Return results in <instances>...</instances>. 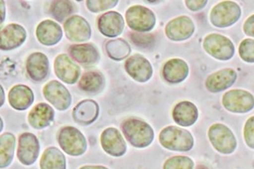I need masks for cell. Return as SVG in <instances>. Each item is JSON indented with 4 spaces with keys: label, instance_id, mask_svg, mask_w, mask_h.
Listing matches in <instances>:
<instances>
[{
    "label": "cell",
    "instance_id": "1",
    "mask_svg": "<svg viewBox=\"0 0 254 169\" xmlns=\"http://www.w3.org/2000/svg\"><path fill=\"white\" fill-rule=\"evenodd\" d=\"M122 130L127 140L135 148L148 147L155 138V132L151 125L137 118H129L124 121Z\"/></svg>",
    "mask_w": 254,
    "mask_h": 169
},
{
    "label": "cell",
    "instance_id": "2",
    "mask_svg": "<svg viewBox=\"0 0 254 169\" xmlns=\"http://www.w3.org/2000/svg\"><path fill=\"white\" fill-rule=\"evenodd\" d=\"M159 142L165 149L181 152H189L194 144L193 136L190 131L173 125L160 132Z\"/></svg>",
    "mask_w": 254,
    "mask_h": 169
},
{
    "label": "cell",
    "instance_id": "3",
    "mask_svg": "<svg viewBox=\"0 0 254 169\" xmlns=\"http://www.w3.org/2000/svg\"><path fill=\"white\" fill-rule=\"evenodd\" d=\"M58 142L61 149L70 156H81L87 150L85 137L75 127L62 128L59 132Z\"/></svg>",
    "mask_w": 254,
    "mask_h": 169
},
{
    "label": "cell",
    "instance_id": "4",
    "mask_svg": "<svg viewBox=\"0 0 254 169\" xmlns=\"http://www.w3.org/2000/svg\"><path fill=\"white\" fill-rule=\"evenodd\" d=\"M208 136L215 150L220 154L230 155L237 149V141L230 128L222 123H215L209 128Z\"/></svg>",
    "mask_w": 254,
    "mask_h": 169
},
{
    "label": "cell",
    "instance_id": "5",
    "mask_svg": "<svg viewBox=\"0 0 254 169\" xmlns=\"http://www.w3.org/2000/svg\"><path fill=\"white\" fill-rule=\"evenodd\" d=\"M241 15V8L237 3L224 1L213 7L210 13V20L213 26L226 28L235 24Z\"/></svg>",
    "mask_w": 254,
    "mask_h": 169
},
{
    "label": "cell",
    "instance_id": "6",
    "mask_svg": "<svg viewBox=\"0 0 254 169\" xmlns=\"http://www.w3.org/2000/svg\"><path fill=\"white\" fill-rule=\"evenodd\" d=\"M203 47L206 53L219 61H229L235 53L232 41L217 33L210 34L204 38Z\"/></svg>",
    "mask_w": 254,
    "mask_h": 169
},
{
    "label": "cell",
    "instance_id": "7",
    "mask_svg": "<svg viewBox=\"0 0 254 169\" xmlns=\"http://www.w3.org/2000/svg\"><path fill=\"white\" fill-rule=\"evenodd\" d=\"M127 24L130 29L139 33H147L155 27L156 16L153 11L141 5L131 6L126 13Z\"/></svg>",
    "mask_w": 254,
    "mask_h": 169
},
{
    "label": "cell",
    "instance_id": "8",
    "mask_svg": "<svg viewBox=\"0 0 254 169\" xmlns=\"http://www.w3.org/2000/svg\"><path fill=\"white\" fill-rule=\"evenodd\" d=\"M222 102L224 108L231 113H246L254 108V96L248 91L234 89L224 93Z\"/></svg>",
    "mask_w": 254,
    "mask_h": 169
},
{
    "label": "cell",
    "instance_id": "9",
    "mask_svg": "<svg viewBox=\"0 0 254 169\" xmlns=\"http://www.w3.org/2000/svg\"><path fill=\"white\" fill-rule=\"evenodd\" d=\"M44 97L50 103L60 111H65L69 108L72 102L71 93L60 82H49L43 88Z\"/></svg>",
    "mask_w": 254,
    "mask_h": 169
},
{
    "label": "cell",
    "instance_id": "10",
    "mask_svg": "<svg viewBox=\"0 0 254 169\" xmlns=\"http://www.w3.org/2000/svg\"><path fill=\"white\" fill-rule=\"evenodd\" d=\"M39 141L33 134L26 132L20 135L17 156L20 163L24 166H31L35 163L39 156Z\"/></svg>",
    "mask_w": 254,
    "mask_h": 169
},
{
    "label": "cell",
    "instance_id": "11",
    "mask_svg": "<svg viewBox=\"0 0 254 169\" xmlns=\"http://www.w3.org/2000/svg\"><path fill=\"white\" fill-rule=\"evenodd\" d=\"M195 31L193 21L188 16H180L168 22L165 35L174 42L185 41L191 37Z\"/></svg>",
    "mask_w": 254,
    "mask_h": 169
},
{
    "label": "cell",
    "instance_id": "12",
    "mask_svg": "<svg viewBox=\"0 0 254 169\" xmlns=\"http://www.w3.org/2000/svg\"><path fill=\"white\" fill-rule=\"evenodd\" d=\"M125 69L136 82L145 83L151 79L153 69L151 64L140 54H135L127 59Z\"/></svg>",
    "mask_w": 254,
    "mask_h": 169
},
{
    "label": "cell",
    "instance_id": "13",
    "mask_svg": "<svg viewBox=\"0 0 254 169\" xmlns=\"http://www.w3.org/2000/svg\"><path fill=\"white\" fill-rule=\"evenodd\" d=\"M64 29L68 40L73 42H87L92 36V29L87 20L79 15H73L65 20Z\"/></svg>",
    "mask_w": 254,
    "mask_h": 169
},
{
    "label": "cell",
    "instance_id": "14",
    "mask_svg": "<svg viewBox=\"0 0 254 169\" xmlns=\"http://www.w3.org/2000/svg\"><path fill=\"white\" fill-rule=\"evenodd\" d=\"M101 143L104 152L111 156L120 157L127 152L126 141L116 128L110 127L104 130L101 136Z\"/></svg>",
    "mask_w": 254,
    "mask_h": 169
},
{
    "label": "cell",
    "instance_id": "15",
    "mask_svg": "<svg viewBox=\"0 0 254 169\" xmlns=\"http://www.w3.org/2000/svg\"><path fill=\"white\" fill-rule=\"evenodd\" d=\"M56 75L61 81L67 84H74L80 76L81 70L66 54L59 55L54 61Z\"/></svg>",
    "mask_w": 254,
    "mask_h": 169
},
{
    "label": "cell",
    "instance_id": "16",
    "mask_svg": "<svg viewBox=\"0 0 254 169\" xmlns=\"http://www.w3.org/2000/svg\"><path fill=\"white\" fill-rule=\"evenodd\" d=\"M237 73L231 68H225L212 73L206 78L205 87L209 92L218 93L233 85L237 80Z\"/></svg>",
    "mask_w": 254,
    "mask_h": 169
},
{
    "label": "cell",
    "instance_id": "17",
    "mask_svg": "<svg viewBox=\"0 0 254 169\" xmlns=\"http://www.w3.org/2000/svg\"><path fill=\"white\" fill-rule=\"evenodd\" d=\"M99 30L108 38H115L123 33L125 21L123 16L115 11L102 15L98 19Z\"/></svg>",
    "mask_w": 254,
    "mask_h": 169
},
{
    "label": "cell",
    "instance_id": "18",
    "mask_svg": "<svg viewBox=\"0 0 254 169\" xmlns=\"http://www.w3.org/2000/svg\"><path fill=\"white\" fill-rule=\"evenodd\" d=\"M189 72V66L187 62L175 58L168 61L163 66L162 75L168 83L178 84L187 79Z\"/></svg>",
    "mask_w": 254,
    "mask_h": 169
},
{
    "label": "cell",
    "instance_id": "19",
    "mask_svg": "<svg viewBox=\"0 0 254 169\" xmlns=\"http://www.w3.org/2000/svg\"><path fill=\"white\" fill-rule=\"evenodd\" d=\"M27 33L23 27L10 24L1 31V49L11 50L21 46L26 41Z\"/></svg>",
    "mask_w": 254,
    "mask_h": 169
},
{
    "label": "cell",
    "instance_id": "20",
    "mask_svg": "<svg viewBox=\"0 0 254 169\" xmlns=\"http://www.w3.org/2000/svg\"><path fill=\"white\" fill-rule=\"evenodd\" d=\"M36 37L42 44L52 46L58 44L63 38L62 28L60 24L51 20L40 22L36 28Z\"/></svg>",
    "mask_w": 254,
    "mask_h": 169
},
{
    "label": "cell",
    "instance_id": "21",
    "mask_svg": "<svg viewBox=\"0 0 254 169\" xmlns=\"http://www.w3.org/2000/svg\"><path fill=\"white\" fill-rule=\"evenodd\" d=\"M198 109L196 105L188 100L179 102L172 110L174 122L182 127L192 126L198 120Z\"/></svg>",
    "mask_w": 254,
    "mask_h": 169
},
{
    "label": "cell",
    "instance_id": "22",
    "mask_svg": "<svg viewBox=\"0 0 254 169\" xmlns=\"http://www.w3.org/2000/svg\"><path fill=\"white\" fill-rule=\"evenodd\" d=\"M26 71L29 77L36 82L46 79L49 71V61L42 52H34L26 61Z\"/></svg>",
    "mask_w": 254,
    "mask_h": 169
},
{
    "label": "cell",
    "instance_id": "23",
    "mask_svg": "<svg viewBox=\"0 0 254 169\" xmlns=\"http://www.w3.org/2000/svg\"><path fill=\"white\" fill-rule=\"evenodd\" d=\"M99 115V105L93 100H82L72 110V118L81 125L92 124L97 119Z\"/></svg>",
    "mask_w": 254,
    "mask_h": 169
},
{
    "label": "cell",
    "instance_id": "24",
    "mask_svg": "<svg viewBox=\"0 0 254 169\" xmlns=\"http://www.w3.org/2000/svg\"><path fill=\"white\" fill-rule=\"evenodd\" d=\"M34 99L33 90L24 84H17L9 91V103L16 110L24 111L28 109L33 103Z\"/></svg>",
    "mask_w": 254,
    "mask_h": 169
},
{
    "label": "cell",
    "instance_id": "25",
    "mask_svg": "<svg viewBox=\"0 0 254 169\" xmlns=\"http://www.w3.org/2000/svg\"><path fill=\"white\" fill-rule=\"evenodd\" d=\"M55 111L50 105L42 102L29 112L28 122L35 129H43L49 126L54 120Z\"/></svg>",
    "mask_w": 254,
    "mask_h": 169
},
{
    "label": "cell",
    "instance_id": "26",
    "mask_svg": "<svg viewBox=\"0 0 254 169\" xmlns=\"http://www.w3.org/2000/svg\"><path fill=\"white\" fill-rule=\"evenodd\" d=\"M68 52L74 61L82 65H94L100 59L98 50L88 43L71 45Z\"/></svg>",
    "mask_w": 254,
    "mask_h": 169
},
{
    "label": "cell",
    "instance_id": "27",
    "mask_svg": "<svg viewBox=\"0 0 254 169\" xmlns=\"http://www.w3.org/2000/svg\"><path fill=\"white\" fill-rule=\"evenodd\" d=\"M40 166L41 169H66V160L58 148L50 147L43 154Z\"/></svg>",
    "mask_w": 254,
    "mask_h": 169
},
{
    "label": "cell",
    "instance_id": "28",
    "mask_svg": "<svg viewBox=\"0 0 254 169\" xmlns=\"http://www.w3.org/2000/svg\"><path fill=\"white\" fill-rule=\"evenodd\" d=\"M16 140L14 135L6 132L0 137V168H8L14 157Z\"/></svg>",
    "mask_w": 254,
    "mask_h": 169
},
{
    "label": "cell",
    "instance_id": "29",
    "mask_svg": "<svg viewBox=\"0 0 254 169\" xmlns=\"http://www.w3.org/2000/svg\"><path fill=\"white\" fill-rule=\"evenodd\" d=\"M105 85V79L102 73L97 72L85 73L81 77L78 86L81 90L88 93L100 92Z\"/></svg>",
    "mask_w": 254,
    "mask_h": 169
},
{
    "label": "cell",
    "instance_id": "30",
    "mask_svg": "<svg viewBox=\"0 0 254 169\" xmlns=\"http://www.w3.org/2000/svg\"><path fill=\"white\" fill-rule=\"evenodd\" d=\"M108 56L115 61H122L128 58L131 53L130 45L123 39L109 41L106 44Z\"/></svg>",
    "mask_w": 254,
    "mask_h": 169
},
{
    "label": "cell",
    "instance_id": "31",
    "mask_svg": "<svg viewBox=\"0 0 254 169\" xmlns=\"http://www.w3.org/2000/svg\"><path fill=\"white\" fill-rule=\"evenodd\" d=\"M73 4L70 1H54L51 6L52 15L60 22L73 13Z\"/></svg>",
    "mask_w": 254,
    "mask_h": 169
},
{
    "label": "cell",
    "instance_id": "32",
    "mask_svg": "<svg viewBox=\"0 0 254 169\" xmlns=\"http://www.w3.org/2000/svg\"><path fill=\"white\" fill-rule=\"evenodd\" d=\"M194 162L186 156H175L167 160L163 169H193Z\"/></svg>",
    "mask_w": 254,
    "mask_h": 169
},
{
    "label": "cell",
    "instance_id": "33",
    "mask_svg": "<svg viewBox=\"0 0 254 169\" xmlns=\"http://www.w3.org/2000/svg\"><path fill=\"white\" fill-rule=\"evenodd\" d=\"M239 55L243 61L248 63H254V40L251 38L245 39L240 43Z\"/></svg>",
    "mask_w": 254,
    "mask_h": 169
},
{
    "label": "cell",
    "instance_id": "34",
    "mask_svg": "<svg viewBox=\"0 0 254 169\" xmlns=\"http://www.w3.org/2000/svg\"><path fill=\"white\" fill-rule=\"evenodd\" d=\"M119 1L117 0H104V1H94V0H88L86 1L88 10L93 13H98L114 8Z\"/></svg>",
    "mask_w": 254,
    "mask_h": 169
},
{
    "label": "cell",
    "instance_id": "35",
    "mask_svg": "<svg viewBox=\"0 0 254 169\" xmlns=\"http://www.w3.org/2000/svg\"><path fill=\"white\" fill-rule=\"evenodd\" d=\"M130 37L133 43L140 47H149L154 42L153 36L151 34L131 33Z\"/></svg>",
    "mask_w": 254,
    "mask_h": 169
},
{
    "label": "cell",
    "instance_id": "36",
    "mask_svg": "<svg viewBox=\"0 0 254 169\" xmlns=\"http://www.w3.org/2000/svg\"><path fill=\"white\" fill-rule=\"evenodd\" d=\"M244 136L247 145L254 150V116L249 118L245 124Z\"/></svg>",
    "mask_w": 254,
    "mask_h": 169
},
{
    "label": "cell",
    "instance_id": "37",
    "mask_svg": "<svg viewBox=\"0 0 254 169\" xmlns=\"http://www.w3.org/2000/svg\"><path fill=\"white\" fill-rule=\"evenodd\" d=\"M208 1H205V0H202V1H199H199H192V0L185 1V4L188 8L192 11V12H198V11L201 10V9L205 7Z\"/></svg>",
    "mask_w": 254,
    "mask_h": 169
},
{
    "label": "cell",
    "instance_id": "38",
    "mask_svg": "<svg viewBox=\"0 0 254 169\" xmlns=\"http://www.w3.org/2000/svg\"><path fill=\"white\" fill-rule=\"evenodd\" d=\"M244 31L246 35L254 38V15H251L245 22Z\"/></svg>",
    "mask_w": 254,
    "mask_h": 169
},
{
    "label": "cell",
    "instance_id": "39",
    "mask_svg": "<svg viewBox=\"0 0 254 169\" xmlns=\"http://www.w3.org/2000/svg\"><path fill=\"white\" fill-rule=\"evenodd\" d=\"M79 169H109L106 167L101 166H86L81 167Z\"/></svg>",
    "mask_w": 254,
    "mask_h": 169
},
{
    "label": "cell",
    "instance_id": "40",
    "mask_svg": "<svg viewBox=\"0 0 254 169\" xmlns=\"http://www.w3.org/2000/svg\"><path fill=\"white\" fill-rule=\"evenodd\" d=\"M1 3V23H3L5 17V6H4V1H0Z\"/></svg>",
    "mask_w": 254,
    "mask_h": 169
},
{
    "label": "cell",
    "instance_id": "41",
    "mask_svg": "<svg viewBox=\"0 0 254 169\" xmlns=\"http://www.w3.org/2000/svg\"><path fill=\"white\" fill-rule=\"evenodd\" d=\"M196 169H210L208 168V167H206V166L204 165H200L197 167Z\"/></svg>",
    "mask_w": 254,
    "mask_h": 169
}]
</instances>
